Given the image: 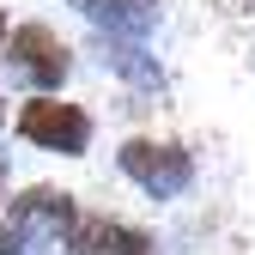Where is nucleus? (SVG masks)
Instances as JSON below:
<instances>
[{
    "label": "nucleus",
    "mask_w": 255,
    "mask_h": 255,
    "mask_svg": "<svg viewBox=\"0 0 255 255\" xmlns=\"http://www.w3.org/2000/svg\"><path fill=\"white\" fill-rule=\"evenodd\" d=\"M6 43H12V24H6V12H0V55H6Z\"/></svg>",
    "instance_id": "nucleus-9"
},
{
    "label": "nucleus",
    "mask_w": 255,
    "mask_h": 255,
    "mask_svg": "<svg viewBox=\"0 0 255 255\" xmlns=\"http://www.w3.org/2000/svg\"><path fill=\"white\" fill-rule=\"evenodd\" d=\"M67 255H158V237L128 225V219H110V213H79V225L61 243Z\"/></svg>",
    "instance_id": "nucleus-5"
},
{
    "label": "nucleus",
    "mask_w": 255,
    "mask_h": 255,
    "mask_svg": "<svg viewBox=\"0 0 255 255\" xmlns=\"http://www.w3.org/2000/svg\"><path fill=\"white\" fill-rule=\"evenodd\" d=\"M0 128H6V104H0Z\"/></svg>",
    "instance_id": "nucleus-11"
},
{
    "label": "nucleus",
    "mask_w": 255,
    "mask_h": 255,
    "mask_svg": "<svg viewBox=\"0 0 255 255\" xmlns=\"http://www.w3.org/2000/svg\"><path fill=\"white\" fill-rule=\"evenodd\" d=\"M98 67L116 73L122 85L134 91H164V67H158V55H146V43H128V37H98Z\"/></svg>",
    "instance_id": "nucleus-6"
},
{
    "label": "nucleus",
    "mask_w": 255,
    "mask_h": 255,
    "mask_svg": "<svg viewBox=\"0 0 255 255\" xmlns=\"http://www.w3.org/2000/svg\"><path fill=\"white\" fill-rule=\"evenodd\" d=\"M249 12H255V0H249Z\"/></svg>",
    "instance_id": "nucleus-13"
},
{
    "label": "nucleus",
    "mask_w": 255,
    "mask_h": 255,
    "mask_svg": "<svg viewBox=\"0 0 255 255\" xmlns=\"http://www.w3.org/2000/svg\"><path fill=\"white\" fill-rule=\"evenodd\" d=\"M0 61H6L12 79H18V85H30L37 98H55V91L67 85V73H73V49L61 43L49 24H18Z\"/></svg>",
    "instance_id": "nucleus-2"
},
{
    "label": "nucleus",
    "mask_w": 255,
    "mask_h": 255,
    "mask_svg": "<svg viewBox=\"0 0 255 255\" xmlns=\"http://www.w3.org/2000/svg\"><path fill=\"white\" fill-rule=\"evenodd\" d=\"M0 195H6V158H0Z\"/></svg>",
    "instance_id": "nucleus-10"
},
{
    "label": "nucleus",
    "mask_w": 255,
    "mask_h": 255,
    "mask_svg": "<svg viewBox=\"0 0 255 255\" xmlns=\"http://www.w3.org/2000/svg\"><path fill=\"white\" fill-rule=\"evenodd\" d=\"M0 255H37V249H30V243L12 231V225H0Z\"/></svg>",
    "instance_id": "nucleus-8"
},
{
    "label": "nucleus",
    "mask_w": 255,
    "mask_h": 255,
    "mask_svg": "<svg viewBox=\"0 0 255 255\" xmlns=\"http://www.w3.org/2000/svg\"><path fill=\"white\" fill-rule=\"evenodd\" d=\"M18 134L37 146V152H61V158H85L91 152V116L67 98H30L18 110Z\"/></svg>",
    "instance_id": "nucleus-3"
},
{
    "label": "nucleus",
    "mask_w": 255,
    "mask_h": 255,
    "mask_svg": "<svg viewBox=\"0 0 255 255\" xmlns=\"http://www.w3.org/2000/svg\"><path fill=\"white\" fill-rule=\"evenodd\" d=\"M116 170L134 182L146 201H182L188 188H195V152H188L182 140H152V134H140V140H122Z\"/></svg>",
    "instance_id": "nucleus-1"
},
{
    "label": "nucleus",
    "mask_w": 255,
    "mask_h": 255,
    "mask_svg": "<svg viewBox=\"0 0 255 255\" xmlns=\"http://www.w3.org/2000/svg\"><path fill=\"white\" fill-rule=\"evenodd\" d=\"M158 0H91L85 18L98 24V37H128V43H146L152 24H158Z\"/></svg>",
    "instance_id": "nucleus-7"
},
{
    "label": "nucleus",
    "mask_w": 255,
    "mask_h": 255,
    "mask_svg": "<svg viewBox=\"0 0 255 255\" xmlns=\"http://www.w3.org/2000/svg\"><path fill=\"white\" fill-rule=\"evenodd\" d=\"M79 6H91V0H79Z\"/></svg>",
    "instance_id": "nucleus-12"
},
{
    "label": "nucleus",
    "mask_w": 255,
    "mask_h": 255,
    "mask_svg": "<svg viewBox=\"0 0 255 255\" xmlns=\"http://www.w3.org/2000/svg\"><path fill=\"white\" fill-rule=\"evenodd\" d=\"M6 225H12L30 249H37V255H49V243H67V231L79 225V207H73V195H67V188L37 182V188H24V195L12 201Z\"/></svg>",
    "instance_id": "nucleus-4"
}]
</instances>
